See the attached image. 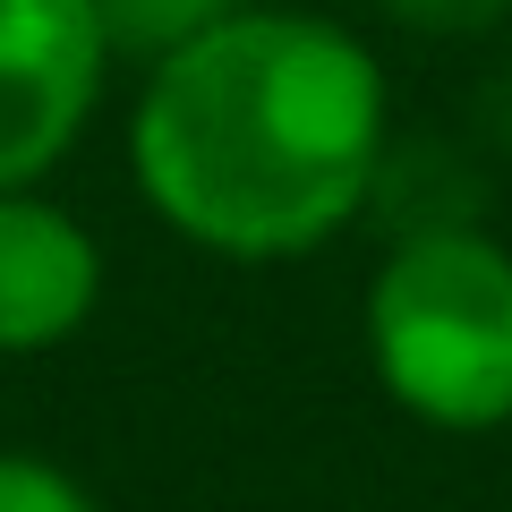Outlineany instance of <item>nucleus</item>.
<instances>
[{
  "mask_svg": "<svg viewBox=\"0 0 512 512\" xmlns=\"http://www.w3.org/2000/svg\"><path fill=\"white\" fill-rule=\"evenodd\" d=\"M393 146L384 60L316 9L248 0L154 60L128 103V180L180 248L299 265L367 214Z\"/></svg>",
  "mask_w": 512,
  "mask_h": 512,
  "instance_id": "nucleus-1",
  "label": "nucleus"
},
{
  "mask_svg": "<svg viewBox=\"0 0 512 512\" xmlns=\"http://www.w3.org/2000/svg\"><path fill=\"white\" fill-rule=\"evenodd\" d=\"M359 342L402 419L436 436L512 427V248L478 222H410L367 274Z\"/></svg>",
  "mask_w": 512,
  "mask_h": 512,
  "instance_id": "nucleus-2",
  "label": "nucleus"
},
{
  "mask_svg": "<svg viewBox=\"0 0 512 512\" xmlns=\"http://www.w3.org/2000/svg\"><path fill=\"white\" fill-rule=\"evenodd\" d=\"M111 69L94 0H0V188H43L86 146Z\"/></svg>",
  "mask_w": 512,
  "mask_h": 512,
  "instance_id": "nucleus-3",
  "label": "nucleus"
},
{
  "mask_svg": "<svg viewBox=\"0 0 512 512\" xmlns=\"http://www.w3.org/2000/svg\"><path fill=\"white\" fill-rule=\"evenodd\" d=\"M103 308V239L43 188H0V359H43Z\"/></svg>",
  "mask_w": 512,
  "mask_h": 512,
  "instance_id": "nucleus-4",
  "label": "nucleus"
},
{
  "mask_svg": "<svg viewBox=\"0 0 512 512\" xmlns=\"http://www.w3.org/2000/svg\"><path fill=\"white\" fill-rule=\"evenodd\" d=\"M239 9H248V0H94L111 60H120V69H137V77H146L154 60L205 43L222 18H239Z\"/></svg>",
  "mask_w": 512,
  "mask_h": 512,
  "instance_id": "nucleus-5",
  "label": "nucleus"
},
{
  "mask_svg": "<svg viewBox=\"0 0 512 512\" xmlns=\"http://www.w3.org/2000/svg\"><path fill=\"white\" fill-rule=\"evenodd\" d=\"M0 512H103V504H94V487L77 470L0 444Z\"/></svg>",
  "mask_w": 512,
  "mask_h": 512,
  "instance_id": "nucleus-6",
  "label": "nucleus"
},
{
  "mask_svg": "<svg viewBox=\"0 0 512 512\" xmlns=\"http://www.w3.org/2000/svg\"><path fill=\"white\" fill-rule=\"evenodd\" d=\"M376 9L410 35H487L495 18H512V0H376Z\"/></svg>",
  "mask_w": 512,
  "mask_h": 512,
  "instance_id": "nucleus-7",
  "label": "nucleus"
}]
</instances>
